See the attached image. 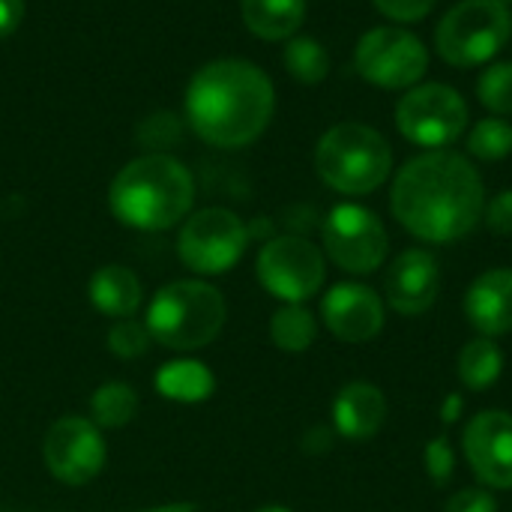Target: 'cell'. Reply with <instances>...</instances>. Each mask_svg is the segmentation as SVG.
Listing matches in <instances>:
<instances>
[{
    "label": "cell",
    "instance_id": "1",
    "mask_svg": "<svg viewBox=\"0 0 512 512\" xmlns=\"http://www.w3.org/2000/svg\"><path fill=\"white\" fill-rule=\"evenodd\" d=\"M390 210L423 243H456L483 219L486 186L468 156L429 150L399 168L390 189Z\"/></svg>",
    "mask_w": 512,
    "mask_h": 512
},
{
    "label": "cell",
    "instance_id": "2",
    "mask_svg": "<svg viewBox=\"0 0 512 512\" xmlns=\"http://www.w3.org/2000/svg\"><path fill=\"white\" fill-rule=\"evenodd\" d=\"M273 108V81L249 60H213L186 87V120L192 132L225 150L252 144L270 126Z\"/></svg>",
    "mask_w": 512,
    "mask_h": 512
},
{
    "label": "cell",
    "instance_id": "3",
    "mask_svg": "<svg viewBox=\"0 0 512 512\" xmlns=\"http://www.w3.org/2000/svg\"><path fill=\"white\" fill-rule=\"evenodd\" d=\"M195 201V183L183 162L165 153L132 159L108 189L117 222L135 231H168L183 222Z\"/></svg>",
    "mask_w": 512,
    "mask_h": 512
},
{
    "label": "cell",
    "instance_id": "4",
    "mask_svg": "<svg viewBox=\"0 0 512 512\" xmlns=\"http://www.w3.org/2000/svg\"><path fill=\"white\" fill-rule=\"evenodd\" d=\"M228 306L219 288L201 279H180L156 291L144 324L156 345L189 354L207 348L225 327Z\"/></svg>",
    "mask_w": 512,
    "mask_h": 512
},
{
    "label": "cell",
    "instance_id": "5",
    "mask_svg": "<svg viewBox=\"0 0 512 512\" xmlns=\"http://www.w3.org/2000/svg\"><path fill=\"white\" fill-rule=\"evenodd\" d=\"M315 171L342 195H369L387 183L393 150L378 129L366 123H339L321 135L315 147Z\"/></svg>",
    "mask_w": 512,
    "mask_h": 512
},
{
    "label": "cell",
    "instance_id": "6",
    "mask_svg": "<svg viewBox=\"0 0 512 512\" xmlns=\"http://www.w3.org/2000/svg\"><path fill=\"white\" fill-rule=\"evenodd\" d=\"M512 36V12L504 0H462L435 27V51L456 69L489 63Z\"/></svg>",
    "mask_w": 512,
    "mask_h": 512
},
{
    "label": "cell",
    "instance_id": "7",
    "mask_svg": "<svg viewBox=\"0 0 512 512\" xmlns=\"http://www.w3.org/2000/svg\"><path fill=\"white\" fill-rule=\"evenodd\" d=\"M468 102L450 84H414L396 105L399 132L426 150H447L468 129Z\"/></svg>",
    "mask_w": 512,
    "mask_h": 512
},
{
    "label": "cell",
    "instance_id": "8",
    "mask_svg": "<svg viewBox=\"0 0 512 512\" xmlns=\"http://www.w3.org/2000/svg\"><path fill=\"white\" fill-rule=\"evenodd\" d=\"M249 246V228L225 207H207L192 213L177 237L180 261L201 276L228 273Z\"/></svg>",
    "mask_w": 512,
    "mask_h": 512
},
{
    "label": "cell",
    "instance_id": "9",
    "mask_svg": "<svg viewBox=\"0 0 512 512\" xmlns=\"http://www.w3.org/2000/svg\"><path fill=\"white\" fill-rule=\"evenodd\" d=\"M354 69L375 87L411 90L429 69V51L420 36L402 27H375L354 48Z\"/></svg>",
    "mask_w": 512,
    "mask_h": 512
},
{
    "label": "cell",
    "instance_id": "10",
    "mask_svg": "<svg viewBox=\"0 0 512 512\" xmlns=\"http://www.w3.org/2000/svg\"><path fill=\"white\" fill-rule=\"evenodd\" d=\"M255 273L264 291L273 294L276 300L306 303L321 291L327 264H324V252L312 240L285 234L264 243L255 261Z\"/></svg>",
    "mask_w": 512,
    "mask_h": 512
},
{
    "label": "cell",
    "instance_id": "11",
    "mask_svg": "<svg viewBox=\"0 0 512 512\" xmlns=\"http://www.w3.org/2000/svg\"><path fill=\"white\" fill-rule=\"evenodd\" d=\"M324 252L339 270L366 276L387 261L390 237L369 207L336 204L324 219Z\"/></svg>",
    "mask_w": 512,
    "mask_h": 512
},
{
    "label": "cell",
    "instance_id": "12",
    "mask_svg": "<svg viewBox=\"0 0 512 512\" xmlns=\"http://www.w3.org/2000/svg\"><path fill=\"white\" fill-rule=\"evenodd\" d=\"M108 450L102 429L90 417H60L42 441L48 474L66 486H87L105 468Z\"/></svg>",
    "mask_w": 512,
    "mask_h": 512
},
{
    "label": "cell",
    "instance_id": "13",
    "mask_svg": "<svg viewBox=\"0 0 512 512\" xmlns=\"http://www.w3.org/2000/svg\"><path fill=\"white\" fill-rule=\"evenodd\" d=\"M462 450L486 489H512V414L480 411L462 432Z\"/></svg>",
    "mask_w": 512,
    "mask_h": 512
},
{
    "label": "cell",
    "instance_id": "14",
    "mask_svg": "<svg viewBox=\"0 0 512 512\" xmlns=\"http://www.w3.org/2000/svg\"><path fill=\"white\" fill-rule=\"evenodd\" d=\"M321 318L339 342L363 345L384 330V300L363 282H339L324 294Z\"/></svg>",
    "mask_w": 512,
    "mask_h": 512
},
{
    "label": "cell",
    "instance_id": "15",
    "mask_svg": "<svg viewBox=\"0 0 512 512\" xmlns=\"http://www.w3.org/2000/svg\"><path fill=\"white\" fill-rule=\"evenodd\" d=\"M387 306L405 318L423 315L441 294V267L429 249H405L384 279Z\"/></svg>",
    "mask_w": 512,
    "mask_h": 512
},
{
    "label": "cell",
    "instance_id": "16",
    "mask_svg": "<svg viewBox=\"0 0 512 512\" xmlns=\"http://www.w3.org/2000/svg\"><path fill=\"white\" fill-rule=\"evenodd\" d=\"M465 318L471 327L486 336L498 339L512 333V270L510 267H495L480 273L468 294H465Z\"/></svg>",
    "mask_w": 512,
    "mask_h": 512
},
{
    "label": "cell",
    "instance_id": "17",
    "mask_svg": "<svg viewBox=\"0 0 512 512\" xmlns=\"http://www.w3.org/2000/svg\"><path fill=\"white\" fill-rule=\"evenodd\" d=\"M387 420V396L381 387L369 381H351L345 384L333 399V426L336 435L354 444L372 441Z\"/></svg>",
    "mask_w": 512,
    "mask_h": 512
},
{
    "label": "cell",
    "instance_id": "18",
    "mask_svg": "<svg viewBox=\"0 0 512 512\" xmlns=\"http://www.w3.org/2000/svg\"><path fill=\"white\" fill-rule=\"evenodd\" d=\"M87 297H90V306L99 309L105 318H114V321L135 318L144 303V285L135 270L123 264H108L90 276Z\"/></svg>",
    "mask_w": 512,
    "mask_h": 512
},
{
    "label": "cell",
    "instance_id": "19",
    "mask_svg": "<svg viewBox=\"0 0 512 512\" xmlns=\"http://www.w3.org/2000/svg\"><path fill=\"white\" fill-rule=\"evenodd\" d=\"M156 393L168 402H180V405H198L207 402L216 393V378L207 369V363L192 360V357H180L171 360L165 366H159L156 378Z\"/></svg>",
    "mask_w": 512,
    "mask_h": 512
},
{
    "label": "cell",
    "instance_id": "20",
    "mask_svg": "<svg viewBox=\"0 0 512 512\" xmlns=\"http://www.w3.org/2000/svg\"><path fill=\"white\" fill-rule=\"evenodd\" d=\"M240 12L255 36L279 42L300 30L306 18V0H243Z\"/></svg>",
    "mask_w": 512,
    "mask_h": 512
},
{
    "label": "cell",
    "instance_id": "21",
    "mask_svg": "<svg viewBox=\"0 0 512 512\" xmlns=\"http://www.w3.org/2000/svg\"><path fill=\"white\" fill-rule=\"evenodd\" d=\"M504 375V351L495 345V339H471L462 351H459V381L462 387L483 393L489 387H495Z\"/></svg>",
    "mask_w": 512,
    "mask_h": 512
},
{
    "label": "cell",
    "instance_id": "22",
    "mask_svg": "<svg viewBox=\"0 0 512 512\" xmlns=\"http://www.w3.org/2000/svg\"><path fill=\"white\" fill-rule=\"evenodd\" d=\"M270 339L285 354H303L318 339V321L303 303H285L270 318Z\"/></svg>",
    "mask_w": 512,
    "mask_h": 512
},
{
    "label": "cell",
    "instance_id": "23",
    "mask_svg": "<svg viewBox=\"0 0 512 512\" xmlns=\"http://www.w3.org/2000/svg\"><path fill=\"white\" fill-rule=\"evenodd\" d=\"M138 414V393L123 381H108L90 396V420L99 429H123Z\"/></svg>",
    "mask_w": 512,
    "mask_h": 512
},
{
    "label": "cell",
    "instance_id": "24",
    "mask_svg": "<svg viewBox=\"0 0 512 512\" xmlns=\"http://www.w3.org/2000/svg\"><path fill=\"white\" fill-rule=\"evenodd\" d=\"M282 60L291 78H297L300 84H318L330 72V54L315 36H291Z\"/></svg>",
    "mask_w": 512,
    "mask_h": 512
},
{
    "label": "cell",
    "instance_id": "25",
    "mask_svg": "<svg viewBox=\"0 0 512 512\" xmlns=\"http://www.w3.org/2000/svg\"><path fill=\"white\" fill-rule=\"evenodd\" d=\"M468 153L480 162H501L512 153V123L504 117H483L468 132Z\"/></svg>",
    "mask_w": 512,
    "mask_h": 512
},
{
    "label": "cell",
    "instance_id": "26",
    "mask_svg": "<svg viewBox=\"0 0 512 512\" xmlns=\"http://www.w3.org/2000/svg\"><path fill=\"white\" fill-rule=\"evenodd\" d=\"M153 336L144 321L138 318H120L108 327V351L117 360H138L150 351Z\"/></svg>",
    "mask_w": 512,
    "mask_h": 512
},
{
    "label": "cell",
    "instance_id": "27",
    "mask_svg": "<svg viewBox=\"0 0 512 512\" xmlns=\"http://www.w3.org/2000/svg\"><path fill=\"white\" fill-rule=\"evenodd\" d=\"M477 96L492 114L498 117L512 114V63L486 66V72L477 81Z\"/></svg>",
    "mask_w": 512,
    "mask_h": 512
},
{
    "label": "cell",
    "instance_id": "28",
    "mask_svg": "<svg viewBox=\"0 0 512 512\" xmlns=\"http://www.w3.org/2000/svg\"><path fill=\"white\" fill-rule=\"evenodd\" d=\"M423 462H426L429 480L438 489H444L453 480V474H456V453H453V447H450L447 438H432L426 444V450H423Z\"/></svg>",
    "mask_w": 512,
    "mask_h": 512
},
{
    "label": "cell",
    "instance_id": "29",
    "mask_svg": "<svg viewBox=\"0 0 512 512\" xmlns=\"http://www.w3.org/2000/svg\"><path fill=\"white\" fill-rule=\"evenodd\" d=\"M375 9L390 21H420L435 9V0H372Z\"/></svg>",
    "mask_w": 512,
    "mask_h": 512
},
{
    "label": "cell",
    "instance_id": "30",
    "mask_svg": "<svg viewBox=\"0 0 512 512\" xmlns=\"http://www.w3.org/2000/svg\"><path fill=\"white\" fill-rule=\"evenodd\" d=\"M444 512H498V501L486 486L462 489V492L450 495V501L444 504Z\"/></svg>",
    "mask_w": 512,
    "mask_h": 512
},
{
    "label": "cell",
    "instance_id": "31",
    "mask_svg": "<svg viewBox=\"0 0 512 512\" xmlns=\"http://www.w3.org/2000/svg\"><path fill=\"white\" fill-rule=\"evenodd\" d=\"M483 219H486L489 231H495V234H501V237H510L512 234V189L498 192V195H495V198L486 204V210H483Z\"/></svg>",
    "mask_w": 512,
    "mask_h": 512
},
{
    "label": "cell",
    "instance_id": "32",
    "mask_svg": "<svg viewBox=\"0 0 512 512\" xmlns=\"http://www.w3.org/2000/svg\"><path fill=\"white\" fill-rule=\"evenodd\" d=\"M24 21V0H0V39L18 30Z\"/></svg>",
    "mask_w": 512,
    "mask_h": 512
},
{
    "label": "cell",
    "instance_id": "33",
    "mask_svg": "<svg viewBox=\"0 0 512 512\" xmlns=\"http://www.w3.org/2000/svg\"><path fill=\"white\" fill-rule=\"evenodd\" d=\"M462 408H465V396H462V393H450V396L444 399V405H441V420H444L447 426H453V423L462 417Z\"/></svg>",
    "mask_w": 512,
    "mask_h": 512
},
{
    "label": "cell",
    "instance_id": "34",
    "mask_svg": "<svg viewBox=\"0 0 512 512\" xmlns=\"http://www.w3.org/2000/svg\"><path fill=\"white\" fill-rule=\"evenodd\" d=\"M138 512H195V504H165V507H153V510Z\"/></svg>",
    "mask_w": 512,
    "mask_h": 512
},
{
    "label": "cell",
    "instance_id": "35",
    "mask_svg": "<svg viewBox=\"0 0 512 512\" xmlns=\"http://www.w3.org/2000/svg\"><path fill=\"white\" fill-rule=\"evenodd\" d=\"M255 512H291L288 507H282V504H267V507H258Z\"/></svg>",
    "mask_w": 512,
    "mask_h": 512
},
{
    "label": "cell",
    "instance_id": "36",
    "mask_svg": "<svg viewBox=\"0 0 512 512\" xmlns=\"http://www.w3.org/2000/svg\"><path fill=\"white\" fill-rule=\"evenodd\" d=\"M504 3H507V6H510V3H512V0H504Z\"/></svg>",
    "mask_w": 512,
    "mask_h": 512
}]
</instances>
